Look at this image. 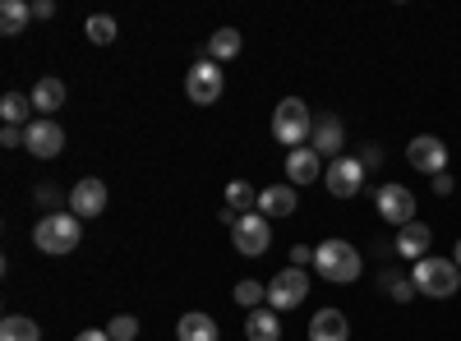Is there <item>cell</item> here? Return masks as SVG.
Listing matches in <instances>:
<instances>
[{"label":"cell","instance_id":"23","mask_svg":"<svg viewBox=\"0 0 461 341\" xmlns=\"http://www.w3.org/2000/svg\"><path fill=\"white\" fill-rule=\"evenodd\" d=\"M226 208L240 212V217L254 212V208H258V189H254L249 180H230V184H226Z\"/></svg>","mask_w":461,"mask_h":341},{"label":"cell","instance_id":"29","mask_svg":"<svg viewBox=\"0 0 461 341\" xmlns=\"http://www.w3.org/2000/svg\"><path fill=\"white\" fill-rule=\"evenodd\" d=\"M383 291H388L393 300H415V295H420L415 282H406V277H397V273H383Z\"/></svg>","mask_w":461,"mask_h":341},{"label":"cell","instance_id":"33","mask_svg":"<svg viewBox=\"0 0 461 341\" xmlns=\"http://www.w3.org/2000/svg\"><path fill=\"white\" fill-rule=\"evenodd\" d=\"M452 184H456V180H452L447 171H443V175H434V194H452Z\"/></svg>","mask_w":461,"mask_h":341},{"label":"cell","instance_id":"1","mask_svg":"<svg viewBox=\"0 0 461 341\" xmlns=\"http://www.w3.org/2000/svg\"><path fill=\"white\" fill-rule=\"evenodd\" d=\"M314 268H319L323 282L351 286V282L360 277V268H365V258H360L356 245H346V240H323V245L314 249Z\"/></svg>","mask_w":461,"mask_h":341},{"label":"cell","instance_id":"13","mask_svg":"<svg viewBox=\"0 0 461 341\" xmlns=\"http://www.w3.org/2000/svg\"><path fill=\"white\" fill-rule=\"evenodd\" d=\"M319 175H323V157L314 148H291L286 153V180L291 184H314Z\"/></svg>","mask_w":461,"mask_h":341},{"label":"cell","instance_id":"36","mask_svg":"<svg viewBox=\"0 0 461 341\" xmlns=\"http://www.w3.org/2000/svg\"><path fill=\"white\" fill-rule=\"evenodd\" d=\"M452 263H456V268H461V240H456V249H452Z\"/></svg>","mask_w":461,"mask_h":341},{"label":"cell","instance_id":"31","mask_svg":"<svg viewBox=\"0 0 461 341\" xmlns=\"http://www.w3.org/2000/svg\"><path fill=\"white\" fill-rule=\"evenodd\" d=\"M304 263H314V249L295 245V249H291V268H304Z\"/></svg>","mask_w":461,"mask_h":341},{"label":"cell","instance_id":"5","mask_svg":"<svg viewBox=\"0 0 461 341\" xmlns=\"http://www.w3.org/2000/svg\"><path fill=\"white\" fill-rule=\"evenodd\" d=\"M304 295H310V277H304V268H282L273 277V286H267V310H300L304 305Z\"/></svg>","mask_w":461,"mask_h":341},{"label":"cell","instance_id":"7","mask_svg":"<svg viewBox=\"0 0 461 341\" xmlns=\"http://www.w3.org/2000/svg\"><path fill=\"white\" fill-rule=\"evenodd\" d=\"M374 203H378V217H383V221H393L397 231L415 221V194H411L406 184H378Z\"/></svg>","mask_w":461,"mask_h":341},{"label":"cell","instance_id":"15","mask_svg":"<svg viewBox=\"0 0 461 341\" xmlns=\"http://www.w3.org/2000/svg\"><path fill=\"white\" fill-rule=\"evenodd\" d=\"M341 143H346V125L337 116H323L314 121V134H310V148L319 157H341Z\"/></svg>","mask_w":461,"mask_h":341},{"label":"cell","instance_id":"21","mask_svg":"<svg viewBox=\"0 0 461 341\" xmlns=\"http://www.w3.org/2000/svg\"><path fill=\"white\" fill-rule=\"evenodd\" d=\"M176 337L180 341H217V319L212 314H185L176 323Z\"/></svg>","mask_w":461,"mask_h":341},{"label":"cell","instance_id":"6","mask_svg":"<svg viewBox=\"0 0 461 341\" xmlns=\"http://www.w3.org/2000/svg\"><path fill=\"white\" fill-rule=\"evenodd\" d=\"M230 245H236L245 258H258L267 245H273V221L263 212H245L236 226H230Z\"/></svg>","mask_w":461,"mask_h":341},{"label":"cell","instance_id":"17","mask_svg":"<svg viewBox=\"0 0 461 341\" xmlns=\"http://www.w3.org/2000/svg\"><path fill=\"white\" fill-rule=\"evenodd\" d=\"M351 328H346V314L341 310H319L310 319V341H346Z\"/></svg>","mask_w":461,"mask_h":341},{"label":"cell","instance_id":"8","mask_svg":"<svg viewBox=\"0 0 461 341\" xmlns=\"http://www.w3.org/2000/svg\"><path fill=\"white\" fill-rule=\"evenodd\" d=\"M406 162H411L420 175H443V171H447V148H443V139H434V134H415V139L406 143Z\"/></svg>","mask_w":461,"mask_h":341},{"label":"cell","instance_id":"27","mask_svg":"<svg viewBox=\"0 0 461 341\" xmlns=\"http://www.w3.org/2000/svg\"><path fill=\"white\" fill-rule=\"evenodd\" d=\"M230 300H236V305H245V310H258L263 300H267V286H258V282H240Z\"/></svg>","mask_w":461,"mask_h":341},{"label":"cell","instance_id":"9","mask_svg":"<svg viewBox=\"0 0 461 341\" xmlns=\"http://www.w3.org/2000/svg\"><path fill=\"white\" fill-rule=\"evenodd\" d=\"M323 184L332 189L337 199H356V194H360V184H365V162H360V157H332Z\"/></svg>","mask_w":461,"mask_h":341},{"label":"cell","instance_id":"19","mask_svg":"<svg viewBox=\"0 0 461 341\" xmlns=\"http://www.w3.org/2000/svg\"><path fill=\"white\" fill-rule=\"evenodd\" d=\"M32 19V5L28 0H0V37H19Z\"/></svg>","mask_w":461,"mask_h":341},{"label":"cell","instance_id":"24","mask_svg":"<svg viewBox=\"0 0 461 341\" xmlns=\"http://www.w3.org/2000/svg\"><path fill=\"white\" fill-rule=\"evenodd\" d=\"M28 111H32V97H23V93H5V97H0V116H5V125L28 130V125H32Z\"/></svg>","mask_w":461,"mask_h":341},{"label":"cell","instance_id":"11","mask_svg":"<svg viewBox=\"0 0 461 341\" xmlns=\"http://www.w3.org/2000/svg\"><path fill=\"white\" fill-rule=\"evenodd\" d=\"M23 148H28L32 157H56V153H65V130L56 121H47V116H37L23 130Z\"/></svg>","mask_w":461,"mask_h":341},{"label":"cell","instance_id":"14","mask_svg":"<svg viewBox=\"0 0 461 341\" xmlns=\"http://www.w3.org/2000/svg\"><path fill=\"white\" fill-rule=\"evenodd\" d=\"M295 189L291 184H267V189H258V212L267 217V221H282V217H291L295 212Z\"/></svg>","mask_w":461,"mask_h":341},{"label":"cell","instance_id":"25","mask_svg":"<svg viewBox=\"0 0 461 341\" xmlns=\"http://www.w3.org/2000/svg\"><path fill=\"white\" fill-rule=\"evenodd\" d=\"M0 341H42V328H37L32 319H23V314H10L5 323H0Z\"/></svg>","mask_w":461,"mask_h":341},{"label":"cell","instance_id":"2","mask_svg":"<svg viewBox=\"0 0 461 341\" xmlns=\"http://www.w3.org/2000/svg\"><path fill=\"white\" fill-rule=\"evenodd\" d=\"M79 240H84V221L74 212H47L32 226V245L42 254H69V249H79Z\"/></svg>","mask_w":461,"mask_h":341},{"label":"cell","instance_id":"28","mask_svg":"<svg viewBox=\"0 0 461 341\" xmlns=\"http://www.w3.org/2000/svg\"><path fill=\"white\" fill-rule=\"evenodd\" d=\"M106 332H111V341H139V319L121 314V319H111V323H106Z\"/></svg>","mask_w":461,"mask_h":341},{"label":"cell","instance_id":"10","mask_svg":"<svg viewBox=\"0 0 461 341\" xmlns=\"http://www.w3.org/2000/svg\"><path fill=\"white\" fill-rule=\"evenodd\" d=\"M221 69L212 65V60H199L194 69L185 74V93H189V102H199V106H212L217 97H221Z\"/></svg>","mask_w":461,"mask_h":341},{"label":"cell","instance_id":"18","mask_svg":"<svg viewBox=\"0 0 461 341\" xmlns=\"http://www.w3.org/2000/svg\"><path fill=\"white\" fill-rule=\"evenodd\" d=\"M245 337L249 341H282V314L277 310H249Z\"/></svg>","mask_w":461,"mask_h":341},{"label":"cell","instance_id":"26","mask_svg":"<svg viewBox=\"0 0 461 341\" xmlns=\"http://www.w3.org/2000/svg\"><path fill=\"white\" fill-rule=\"evenodd\" d=\"M88 37H93L97 47H111V42H115V19H111V14H93V19H88Z\"/></svg>","mask_w":461,"mask_h":341},{"label":"cell","instance_id":"34","mask_svg":"<svg viewBox=\"0 0 461 341\" xmlns=\"http://www.w3.org/2000/svg\"><path fill=\"white\" fill-rule=\"evenodd\" d=\"M74 341H111V332H102V328H88V332H79Z\"/></svg>","mask_w":461,"mask_h":341},{"label":"cell","instance_id":"4","mask_svg":"<svg viewBox=\"0 0 461 341\" xmlns=\"http://www.w3.org/2000/svg\"><path fill=\"white\" fill-rule=\"evenodd\" d=\"M310 134H314V116H310V106H304L300 97L277 102V111H273V139H277L282 148H300Z\"/></svg>","mask_w":461,"mask_h":341},{"label":"cell","instance_id":"35","mask_svg":"<svg viewBox=\"0 0 461 341\" xmlns=\"http://www.w3.org/2000/svg\"><path fill=\"white\" fill-rule=\"evenodd\" d=\"M56 199H60V194H56V189H51V184H42V189H37V203H47V208H51Z\"/></svg>","mask_w":461,"mask_h":341},{"label":"cell","instance_id":"22","mask_svg":"<svg viewBox=\"0 0 461 341\" xmlns=\"http://www.w3.org/2000/svg\"><path fill=\"white\" fill-rule=\"evenodd\" d=\"M65 106V84L60 79H37V88H32V111H42V116L51 121V111H60Z\"/></svg>","mask_w":461,"mask_h":341},{"label":"cell","instance_id":"32","mask_svg":"<svg viewBox=\"0 0 461 341\" xmlns=\"http://www.w3.org/2000/svg\"><path fill=\"white\" fill-rule=\"evenodd\" d=\"M51 14H56L51 0H32V19H51Z\"/></svg>","mask_w":461,"mask_h":341},{"label":"cell","instance_id":"20","mask_svg":"<svg viewBox=\"0 0 461 341\" xmlns=\"http://www.w3.org/2000/svg\"><path fill=\"white\" fill-rule=\"evenodd\" d=\"M240 56V32L236 28H217L212 37H208V47H203V60H236Z\"/></svg>","mask_w":461,"mask_h":341},{"label":"cell","instance_id":"3","mask_svg":"<svg viewBox=\"0 0 461 341\" xmlns=\"http://www.w3.org/2000/svg\"><path fill=\"white\" fill-rule=\"evenodd\" d=\"M411 282H415V291H420V295H429V300H447V295H456V286H461V268H456L452 258L429 254V258H420L415 268H411Z\"/></svg>","mask_w":461,"mask_h":341},{"label":"cell","instance_id":"12","mask_svg":"<svg viewBox=\"0 0 461 341\" xmlns=\"http://www.w3.org/2000/svg\"><path fill=\"white\" fill-rule=\"evenodd\" d=\"M102 208H106V184L102 180H79L69 189V212L79 217V221H88V217H102Z\"/></svg>","mask_w":461,"mask_h":341},{"label":"cell","instance_id":"16","mask_svg":"<svg viewBox=\"0 0 461 341\" xmlns=\"http://www.w3.org/2000/svg\"><path fill=\"white\" fill-rule=\"evenodd\" d=\"M429 245H434V231H429V226L425 221H411V226H402V231H397V254L402 258H429Z\"/></svg>","mask_w":461,"mask_h":341},{"label":"cell","instance_id":"30","mask_svg":"<svg viewBox=\"0 0 461 341\" xmlns=\"http://www.w3.org/2000/svg\"><path fill=\"white\" fill-rule=\"evenodd\" d=\"M0 143H5V148H23V130L19 125H5V130H0Z\"/></svg>","mask_w":461,"mask_h":341}]
</instances>
